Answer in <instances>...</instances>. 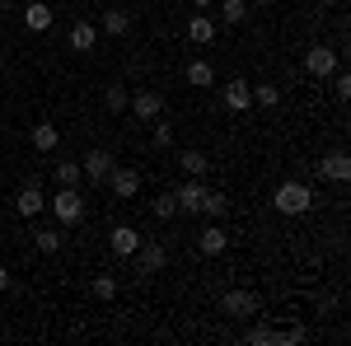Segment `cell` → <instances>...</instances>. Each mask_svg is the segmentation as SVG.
I'll return each instance as SVG.
<instances>
[{"label":"cell","instance_id":"21","mask_svg":"<svg viewBox=\"0 0 351 346\" xmlns=\"http://www.w3.org/2000/svg\"><path fill=\"white\" fill-rule=\"evenodd\" d=\"M66 42H71V52H94V42H99V28H94V24H75Z\"/></svg>","mask_w":351,"mask_h":346},{"label":"cell","instance_id":"24","mask_svg":"<svg viewBox=\"0 0 351 346\" xmlns=\"http://www.w3.org/2000/svg\"><path fill=\"white\" fill-rule=\"evenodd\" d=\"M243 337H248L253 346H271V342H276V328H271V323H248Z\"/></svg>","mask_w":351,"mask_h":346},{"label":"cell","instance_id":"36","mask_svg":"<svg viewBox=\"0 0 351 346\" xmlns=\"http://www.w3.org/2000/svg\"><path fill=\"white\" fill-rule=\"evenodd\" d=\"M192 5H197V10H211V0H192Z\"/></svg>","mask_w":351,"mask_h":346},{"label":"cell","instance_id":"5","mask_svg":"<svg viewBox=\"0 0 351 346\" xmlns=\"http://www.w3.org/2000/svg\"><path fill=\"white\" fill-rule=\"evenodd\" d=\"M132 258H136V276H155V271H164V262H169L164 243H155V239H141V248H136Z\"/></svg>","mask_w":351,"mask_h":346},{"label":"cell","instance_id":"19","mask_svg":"<svg viewBox=\"0 0 351 346\" xmlns=\"http://www.w3.org/2000/svg\"><path fill=\"white\" fill-rule=\"evenodd\" d=\"M188 84H192V89H211V84H216V66H211L206 56L188 61Z\"/></svg>","mask_w":351,"mask_h":346},{"label":"cell","instance_id":"13","mask_svg":"<svg viewBox=\"0 0 351 346\" xmlns=\"http://www.w3.org/2000/svg\"><path fill=\"white\" fill-rule=\"evenodd\" d=\"M220 99H225L230 112H248V108H253V84L248 80H230L225 89H220Z\"/></svg>","mask_w":351,"mask_h":346},{"label":"cell","instance_id":"31","mask_svg":"<svg viewBox=\"0 0 351 346\" xmlns=\"http://www.w3.org/2000/svg\"><path fill=\"white\" fill-rule=\"evenodd\" d=\"M150 127H155V145H160V150H169V145H173V122H160V117H155V122H150Z\"/></svg>","mask_w":351,"mask_h":346},{"label":"cell","instance_id":"11","mask_svg":"<svg viewBox=\"0 0 351 346\" xmlns=\"http://www.w3.org/2000/svg\"><path fill=\"white\" fill-rule=\"evenodd\" d=\"M173 201H178V211H202V201H206V183H202V178L178 183V187H173Z\"/></svg>","mask_w":351,"mask_h":346},{"label":"cell","instance_id":"18","mask_svg":"<svg viewBox=\"0 0 351 346\" xmlns=\"http://www.w3.org/2000/svg\"><path fill=\"white\" fill-rule=\"evenodd\" d=\"M188 38L197 42V47L216 42V19H211V14H192V19H188Z\"/></svg>","mask_w":351,"mask_h":346},{"label":"cell","instance_id":"8","mask_svg":"<svg viewBox=\"0 0 351 346\" xmlns=\"http://www.w3.org/2000/svg\"><path fill=\"white\" fill-rule=\"evenodd\" d=\"M127 108L136 112V122H155V117L164 112V99L155 94V89H136V94H132V103H127Z\"/></svg>","mask_w":351,"mask_h":346},{"label":"cell","instance_id":"27","mask_svg":"<svg viewBox=\"0 0 351 346\" xmlns=\"http://www.w3.org/2000/svg\"><path fill=\"white\" fill-rule=\"evenodd\" d=\"M243 19H248V5L243 0H225L220 5V24H243Z\"/></svg>","mask_w":351,"mask_h":346},{"label":"cell","instance_id":"6","mask_svg":"<svg viewBox=\"0 0 351 346\" xmlns=\"http://www.w3.org/2000/svg\"><path fill=\"white\" fill-rule=\"evenodd\" d=\"M108 187H112V197H117V201H132L136 192H141V173H136L132 164H112Z\"/></svg>","mask_w":351,"mask_h":346},{"label":"cell","instance_id":"16","mask_svg":"<svg viewBox=\"0 0 351 346\" xmlns=\"http://www.w3.org/2000/svg\"><path fill=\"white\" fill-rule=\"evenodd\" d=\"M99 28H104L108 38H127V33H132V10H122V5H112V10H104V19H99Z\"/></svg>","mask_w":351,"mask_h":346},{"label":"cell","instance_id":"20","mask_svg":"<svg viewBox=\"0 0 351 346\" xmlns=\"http://www.w3.org/2000/svg\"><path fill=\"white\" fill-rule=\"evenodd\" d=\"M178 169H183L188 178H206V173H211V160H206L202 150H183V155H178Z\"/></svg>","mask_w":351,"mask_h":346},{"label":"cell","instance_id":"9","mask_svg":"<svg viewBox=\"0 0 351 346\" xmlns=\"http://www.w3.org/2000/svg\"><path fill=\"white\" fill-rule=\"evenodd\" d=\"M141 239H145V234H141L136 225H112V234H108V248L117 253V258H132L136 248H141Z\"/></svg>","mask_w":351,"mask_h":346},{"label":"cell","instance_id":"26","mask_svg":"<svg viewBox=\"0 0 351 346\" xmlns=\"http://www.w3.org/2000/svg\"><path fill=\"white\" fill-rule=\"evenodd\" d=\"M225 211H230V201H225L220 192H211V187H206V201H202V215H206V220H220Z\"/></svg>","mask_w":351,"mask_h":346},{"label":"cell","instance_id":"35","mask_svg":"<svg viewBox=\"0 0 351 346\" xmlns=\"http://www.w3.org/2000/svg\"><path fill=\"white\" fill-rule=\"evenodd\" d=\"M14 5H19V0H0V10H14Z\"/></svg>","mask_w":351,"mask_h":346},{"label":"cell","instance_id":"17","mask_svg":"<svg viewBox=\"0 0 351 346\" xmlns=\"http://www.w3.org/2000/svg\"><path fill=\"white\" fill-rule=\"evenodd\" d=\"M28 140H33V150H43V155H52L56 145H61V127H52V122H38V127L28 132Z\"/></svg>","mask_w":351,"mask_h":346},{"label":"cell","instance_id":"30","mask_svg":"<svg viewBox=\"0 0 351 346\" xmlns=\"http://www.w3.org/2000/svg\"><path fill=\"white\" fill-rule=\"evenodd\" d=\"M150 211L160 215V220H173V211H178V201H173V192H160V197H155V206H150Z\"/></svg>","mask_w":351,"mask_h":346},{"label":"cell","instance_id":"34","mask_svg":"<svg viewBox=\"0 0 351 346\" xmlns=\"http://www.w3.org/2000/svg\"><path fill=\"white\" fill-rule=\"evenodd\" d=\"M10 291V271H5V267H0V295Z\"/></svg>","mask_w":351,"mask_h":346},{"label":"cell","instance_id":"28","mask_svg":"<svg viewBox=\"0 0 351 346\" xmlns=\"http://www.w3.org/2000/svg\"><path fill=\"white\" fill-rule=\"evenodd\" d=\"M84 173H80V164H71V160H61L56 164V187H75Z\"/></svg>","mask_w":351,"mask_h":346},{"label":"cell","instance_id":"2","mask_svg":"<svg viewBox=\"0 0 351 346\" xmlns=\"http://www.w3.org/2000/svg\"><path fill=\"white\" fill-rule=\"evenodd\" d=\"M216 314H225V319H258L263 314V299L253 291H225L216 299Z\"/></svg>","mask_w":351,"mask_h":346},{"label":"cell","instance_id":"12","mask_svg":"<svg viewBox=\"0 0 351 346\" xmlns=\"http://www.w3.org/2000/svg\"><path fill=\"white\" fill-rule=\"evenodd\" d=\"M43 206H47V197H43V187H38V183H24V187H19V197H14V211L24 215V220L43 215Z\"/></svg>","mask_w":351,"mask_h":346},{"label":"cell","instance_id":"33","mask_svg":"<svg viewBox=\"0 0 351 346\" xmlns=\"http://www.w3.org/2000/svg\"><path fill=\"white\" fill-rule=\"evenodd\" d=\"M276 342H281V346L304 342V328H300V323H291V328H276Z\"/></svg>","mask_w":351,"mask_h":346},{"label":"cell","instance_id":"15","mask_svg":"<svg viewBox=\"0 0 351 346\" xmlns=\"http://www.w3.org/2000/svg\"><path fill=\"white\" fill-rule=\"evenodd\" d=\"M225 248H230V234H225L216 220H211V225L202 230V239H197V253H202V258H220Z\"/></svg>","mask_w":351,"mask_h":346},{"label":"cell","instance_id":"1","mask_svg":"<svg viewBox=\"0 0 351 346\" xmlns=\"http://www.w3.org/2000/svg\"><path fill=\"white\" fill-rule=\"evenodd\" d=\"M271 206H276L281 215H304L309 206H314V187H309V183H295V178H291V183L276 187Z\"/></svg>","mask_w":351,"mask_h":346},{"label":"cell","instance_id":"23","mask_svg":"<svg viewBox=\"0 0 351 346\" xmlns=\"http://www.w3.org/2000/svg\"><path fill=\"white\" fill-rule=\"evenodd\" d=\"M104 103H108V112H127V103H132L127 84H117V80H112L108 89H104Z\"/></svg>","mask_w":351,"mask_h":346},{"label":"cell","instance_id":"37","mask_svg":"<svg viewBox=\"0 0 351 346\" xmlns=\"http://www.w3.org/2000/svg\"><path fill=\"white\" fill-rule=\"evenodd\" d=\"M319 5H324V10H332V5H342V0H319Z\"/></svg>","mask_w":351,"mask_h":346},{"label":"cell","instance_id":"7","mask_svg":"<svg viewBox=\"0 0 351 346\" xmlns=\"http://www.w3.org/2000/svg\"><path fill=\"white\" fill-rule=\"evenodd\" d=\"M112 164H117V160H112V150H89V155L80 160V173L89 178V183H108Z\"/></svg>","mask_w":351,"mask_h":346},{"label":"cell","instance_id":"32","mask_svg":"<svg viewBox=\"0 0 351 346\" xmlns=\"http://www.w3.org/2000/svg\"><path fill=\"white\" fill-rule=\"evenodd\" d=\"M328 80H332V94H337V99H351V75L342 71V66H337V71H332Z\"/></svg>","mask_w":351,"mask_h":346},{"label":"cell","instance_id":"3","mask_svg":"<svg viewBox=\"0 0 351 346\" xmlns=\"http://www.w3.org/2000/svg\"><path fill=\"white\" fill-rule=\"evenodd\" d=\"M56 215V225H80L84 220V197H80V187H56V197L47 201Z\"/></svg>","mask_w":351,"mask_h":346},{"label":"cell","instance_id":"29","mask_svg":"<svg viewBox=\"0 0 351 346\" xmlns=\"http://www.w3.org/2000/svg\"><path fill=\"white\" fill-rule=\"evenodd\" d=\"M253 103L276 108V103H281V89H276V84H253Z\"/></svg>","mask_w":351,"mask_h":346},{"label":"cell","instance_id":"10","mask_svg":"<svg viewBox=\"0 0 351 346\" xmlns=\"http://www.w3.org/2000/svg\"><path fill=\"white\" fill-rule=\"evenodd\" d=\"M52 5H47V0H24V28L28 33H47V28H52Z\"/></svg>","mask_w":351,"mask_h":346},{"label":"cell","instance_id":"25","mask_svg":"<svg viewBox=\"0 0 351 346\" xmlns=\"http://www.w3.org/2000/svg\"><path fill=\"white\" fill-rule=\"evenodd\" d=\"M89 291H94V299H117V276H108V271H99Z\"/></svg>","mask_w":351,"mask_h":346},{"label":"cell","instance_id":"22","mask_svg":"<svg viewBox=\"0 0 351 346\" xmlns=\"http://www.w3.org/2000/svg\"><path fill=\"white\" fill-rule=\"evenodd\" d=\"M33 243H38V253H61V230H52V225H43V230H33Z\"/></svg>","mask_w":351,"mask_h":346},{"label":"cell","instance_id":"4","mask_svg":"<svg viewBox=\"0 0 351 346\" xmlns=\"http://www.w3.org/2000/svg\"><path fill=\"white\" fill-rule=\"evenodd\" d=\"M337 66H342V56L332 52V47H328V42H314V47H309V52H304V71H309V75H314V80H328V75H332V71H337Z\"/></svg>","mask_w":351,"mask_h":346},{"label":"cell","instance_id":"14","mask_svg":"<svg viewBox=\"0 0 351 346\" xmlns=\"http://www.w3.org/2000/svg\"><path fill=\"white\" fill-rule=\"evenodd\" d=\"M319 178L347 183V178H351V155H347V150H332V155H324V160H319Z\"/></svg>","mask_w":351,"mask_h":346}]
</instances>
